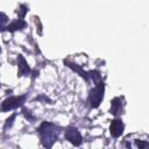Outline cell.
I'll return each mask as SVG.
<instances>
[{
    "mask_svg": "<svg viewBox=\"0 0 149 149\" xmlns=\"http://www.w3.org/2000/svg\"><path fill=\"white\" fill-rule=\"evenodd\" d=\"M111 129H113V130H112L113 135H114V136H118V135L122 132V125L119 122V125H118V127H116V121H115V122L113 123V126L111 127Z\"/></svg>",
    "mask_w": 149,
    "mask_h": 149,
    "instance_id": "obj_1",
    "label": "cell"
}]
</instances>
